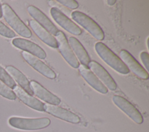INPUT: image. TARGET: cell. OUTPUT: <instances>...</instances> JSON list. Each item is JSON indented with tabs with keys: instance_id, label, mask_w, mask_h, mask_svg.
Returning <instances> with one entry per match:
<instances>
[{
	"instance_id": "1",
	"label": "cell",
	"mask_w": 149,
	"mask_h": 132,
	"mask_svg": "<svg viewBox=\"0 0 149 132\" xmlns=\"http://www.w3.org/2000/svg\"><path fill=\"white\" fill-rule=\"evenodd\" d=\"M94 48L97 53L102 60L116 72L123 74L129 73L130 70L120 58L104 43L98 42L95 44Z\"/></svg>"
},
{
	"instance_id": "2",
	"label": "cell",
	"mask_w": 149,
	"mask_h": 132,
	"mask_svg": "<svg viewBox=\"0 0 149 132\" xmlns=\"http://www.w3.org/2000/svg\"><path fill=\"white\" fill-rule=\"evenodd\" d=\"M2 16L8 24L19 35L24 38H30L32 33L29 28L21 20L12 8L7 3L2 5Z\"/></svg>"
},
{
	"instance_id": "3",
	"label": "cell",
	"mask_w": 149,
	"mask_h": 132,
	"mask_svg": "<svg viewBox=\"0 0 149 132\" xmlns=\"http://www.w3.org/2000/svg\"><path fill=\"white\" fill-rule=\"evenodd\" d=\"M8 123L12 127L24 130H36L48 127L51 120L47 117L24 118L20 117H11Z\"/></svg>"
},
{
	"instance_id": "4",
	"label": "cell",
	"mask_w": 149,
	"mask_h": 132,
	"mask_svg": "<svg viewBox=\"0 0 149 132\" xmlns=\"http://www.w3.org/2000/svg\"><path fill=\"white\" fill-rule=\"evenodd\" d=\"M72 19L85 28L97 40L104 39V33L100 26L90 17L80 11H73L71 13Z\"/></svg>"
},
{
	"instance_id": "5",
	"label": "cell",
	"mask_w": 149,
	"mask_h": 132,
	"mask_svg": "<svg viewBox=\"0 0 149 132\" xmlns=\"http://www.w3.org/2000/svg\"><path fill=\"white\" fill-rule=\"evenodd\" d=\"M58 42V48L62 56L68 63L74 69L79 67L80 63L70 47L65 34L62 31H58L55 35Z\"/></svg>"
},
{
	"instance_id": "6",
	"label": "cell",
	"mask_w": 149,
	"mask_h": 132,
	"mask_svg": "<svg viewBox=\"0 0 149 132\" xmlns=\"http://www.w3.org/2000/svg\"><path fill=\"white\" fill-rule=\"evenodd\" d=\"M50 13L56 23L68 32L75 35L81 34V29L58 8H51Z\"/></svg>"
},
{
	"instance_id": "7",
	"label": "cell",
	"mask_w": 149,
	"mask_h": 132,
	"mask_svg": "<svg viewBox=\"0 0 149 132\" xmlns=\"http://www.w3.org/2000/svg\"><path fill=\"white\" fill-rule=\"evenodd\" d=\"M112 101L114 104L137 124L143 122V117L138 109L129 101L119 95H113Z\"/></svg>"
},
{
	"instance_id": "8",
	"label": "cell",
	"mask_w": 149,
	"mask_h": 132,
	"mask_svg": "<svg viewBox=\"0 0 149 132\" xmlns=\"http://www.w3.org/2000/svg\"><path fill=\"white\" fill-rule=\"evenodd\" d=\"M120 59L127 66L128 69L131 70L138 77L143 80L148 79V73L143 67L135 59V58L126 50L122 49L119 52Z\"/></svg>"
},
{
	"instance_id": "9",
	"label": "cell",
	"mask_w": 149,
	"mask_h": 132,
	"mask_svg": "<svg viewBox=\"0 0 149 132\" xmlns=\"http://www.w3.org/2000/svg\"><path fill=\"white\" fill-rule=\"evenodd\" d=\"M21 54L29 65L45 77L50 79H54L56 77L54 71L36 56L25 51H22Z\"/></svg>"
},
{
	"instance_id": "10",
	"label": "cell",
	"mask_w": 149,
	"mask_h": 132,
	"mask_svg": "<svg viewBox=\"0 0 149 132\" xmlns=\"http://www.w3.org/2000/svg\"><path fill=\"white\" fill-rule=\"evenodd\" d=\"M88 66L91 72L98 77L103 84L111 91H114L117 88L116 83L109 73L100 63L94 60H91Z\"/></svg>"
},
{
	"instance_id": "11",
	"label": "cell",
	"mask_w": 149,
	"mask_h": 132,
	"mask_svg": "<svg viewBox=\"0 0 149 132\" xmlns=\"http://www.w3.org/2000/svg\"><path fill=\"white\" fill-rule=\"evenodd\" d=\"M44 109L48 113L68 122L78 123L80 122V119L77 115L57 105L44 104Z\"/></svg>"
},
{
	"instance_id": "12",
	"label": "cell",
	"mask_w": 149,
	"mask_h": 132,
	"mask_svg": "<svg viewBox=\"0 0 149 132\" xmlns=\"http://www.w3.org/2000/svg\"><path fill=\"white\" fill-rule=\"evenodd\" d=\"M12 43L15 47L27 52L39 59H44L47 56L45 52L42 48L28 40L16 38L12 40Z\"/></svg>"
},
{
	"instance_id": "13",
	"label": "cell",
	"mask_w": 149,
	"mask_h": 132,
	"mask_svg": "<svg viewBox=\"0 0 149 132\" xmlns=\"http://www.w3.org/2000/svg\"><path fill=\"white\" fill-rule=\"evenodd\" d=\"M27 11L36 22L49 32L52 35L55 36L59 30L42 11L36 6L32 5L27 7Z\"/></svg>"
},
{
	"instance_id": "14",
	"label": "cell",
	"mask_w": 149,
	"mask_h": 132,
	"mask_svg": "<svg viewBox=\"0 0 149 132\" xmlns=\"http://www.w3.org/2000/svg\"><path fill=\"white\" fill-rule=\"evenodd\" d=\"M30 86L33 94L47 104L57 106L61 104V101L57 96L47 90L38 82L32 80L30 82Z\"/></svg>"
},
{
	"instance_id": "15",
	"label": "cell",
	"mask_w": 149,
	"mask_h": 132,
	"mask_svg": "<svg viewBox=\"0 0 149 132\" xmlns=\"http://www.w3.org/2000/svg\"><path fill=\"white\" fill-rule=\"evenodd\" d=\"M78 68L81 76L91 87L101 94L108 92V88L87 66L81 64Z\"/></svg>"
},
{
	"instance_id": "16",
	"label": "cell",
	"mask_w": 149,
	"mask_h": 132,
	"mask_svg": "<svg viewBox=\"0 0 149 132\" xmlns=\"http://www.w3.org/2000/svg\"><path fill=\"white\" fill-rule=\"evenodd\" d=\"M13 90L16 97L24 104L34 110L40 112L44 111V103L28 94L20 87L16 85Z\"/></svg>"
},
{
	"instance_id": "17",
	"label": "cell",
	"mask_w": 149,
	"mask_h": 132,
	"mask_svg": "<svg viewBox=\"0 0 149 132\" xmlns=\"http://www.w3.org/2000/svg\"><path fill=\"white\" fill-rule=\"evenodd\" d=\"M29 25L37 36L45 44L54 48H58V42L56 38L47 30L40 25L34 20L29 21Z\"/></svg>"
},
{
	"instance_id": "18",
	"label": "cell",
	"mask_w": 149,
	"mask_h": 132,
	"mask_svg": "<svg viewBox=\"0 0 149 132\" xmlns=\"http://www.w3.org/2000/svg\"><path fill=\"white\" fill-rule=\"evenodd\" d=\"M68 41L76 57L79 60L81 65L88 66L91 60L87 52L80 41L74 37H70Z\"/></svg>"
},
{
	"instance_id": "19",
	"label": "cell",
	"mask_w": 149,
	"mask_h": 132,
	"mask_svg": "<svg viewBox=\"0 0 149 132\" xmlns=\"http://www.w3.org/2000/svg\"><path fill=\"white\" fill-rule=\"evenodd\" d=\"M5 70L12 79L16 81L22 89L31 95L33 94L30 86V81L23 73L13 66H6Z\"/></svg>"
},
{
	"instance_id": "20",
	"label": "cell",
	"mask_w": 149,
	"mask_h": 132,
	"mask_svg": "<svg viewBox=\"0 0 149 132\" xmlns=\"http://www.w3.org/2000/svg\"><path fill=\"white\" fill-rule=\"evenodd\" d=\"M0 80L3 82L10 88L13 89L17 85L8 73L0 66Z\"/></svg>"
},
{
	"instance_id": "21",
	"label": "cell",
	"mask_w": 149,
	"mask_h": 132,
	"mask_svg": "<svg viewBox=\"0 0 149 132\" xmlns=\"http://www.w3.org/2000/svg\"><path fill=\"white\" fill-rule=\"evenodd\" d=\"M0 95L10 100L16 99V95L13 91L1 80H0Z\"/></svg>"
},
{
	"instance_id": "22",
	"label": "cell",
	"mask_w": 149,
	"mask_h": 132,
	"mask_svg": "<svg viewBox=\"0 0 149 132\" xmlns=\"http://www.w3.org/2000/svg\"><path fill=\"white\" fill-rule=\"evenodd\" d=\"M0 35L7 38H13L16 36L15 33L1 21H0Z\"/></svg>"
},
{
	"instance_id": "23",
	"label": "cell",
	"mask_w": 149,
	"mask_h": 132,
	"mask_svg": "<svg viewBox=\"0 0 149 132\" xmlns=\"http://www.w3.org/2000/svg\"><path fill=\"white\" fill-rule=\"evenodd\" d=\"M57 2L62 5L72 9H76L79 7V3L74 0H58Z\"/></svg>"
},
{
	"instance_id": "24",
	"label": "cell",
	"mask_w": 149,
	"mask_h": 132,
	"mask_svg": "<svg viewBox=\"0 0 149 132\" xmlns=\"http://www.w3.org/2000/svg\"><path fill=\"white\" fill-rule=\"evenodd\" d=\"M140 58L141 60L144 64L147 72H148V65H149V56L147 52H141L140 53Z\"/></svg>"
},
{
	"instance_id": "25",
	"label": "cell",
	"mask_w": 149,
	"mask_h": 132,
	"mask_svg": "<svg viewBox=\"0 0 149 132\" xmlns=\"http://www.w3.org/2000/svg\"><path fill=\"white\" fill-rule=\"evenodd\" d=\"M116 0H108L107 3L110 6H112L116 3Z\"/></svg>"
},
{
	"instance_id": "26",
	"label": "cell",
	"mask_w": 149,
	"mask_h": 132,
	"mask_svg": "<svg viewBox=\"0 0 149 132\" xmlns=\"http://www.w3.org/2000/svg\"><path fill=\"white\" fill-rule=\"evenodd\" d=\"M2 17V5L0 3V18Z\"/></svg>"
}]
</instances>
